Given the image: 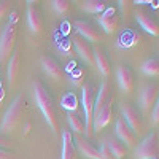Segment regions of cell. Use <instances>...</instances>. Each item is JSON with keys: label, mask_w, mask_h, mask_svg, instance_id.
Here are the masks:
<instances>
[{"label": "cell", "mask_w": 159, "mask_h": 159, "mask_svg": "<svg viewBox=\"0 0 159 159\" xmlns=\"http://www.w3.org/2000/svg\"><path fill=\"white\" fill-rule=\"evenodd\" d=\"M135 159H157L159 157V132L153 130L134 150Z\"/></svg>", "instance_id": "cell-5"}, {"label": "cell", "mask_w": 159, "mask_h": 159, "mask_svg": "<svg viewBox=\"0 0 159 159\" xmlns=\"http://www.w3.org/2000/svg\"><path fill=\"white\" fill-rule=\"evenodd\" d=\"M121 113H123V119L127 123V126L135 132V135L140 134L143 130V119L139 113V110L135 107H132L130 103H123L121 105Z\"/></svg>", "instance_id": "cell-9"}, {"label": "cell", "mask_w": 159, "mask_h": 159, "mask_svg": "<svg viewBox=\"0 0 159 159\" xmlns=\"http://www.w3.org/2000/svg\"><path fill=\"white\" fill-rule=\"evenodd\" d=\"M52 7H54V10L59 15H65V13H69V10H70V2L69 0H54Z\"/></svg>", "instance_id": "cell-27"}, {"label": "cell", "mask_w": 159, "mask_h": 159, "mask_svg": "<svg viewBox=\"0 0 159 159\" xmlns=\"http://www.w3.org/2000/svg\"><path fill=\"white\" fill-rule=\"evenodd\" d=\"M67 119H69V126L75 134H81L84 132V119L81 116H78L76 113H67Z\"/></svg>", "instance_id": "cell-25"}, {"label": "cell", "mask_w": 159, "mask_h": 159, "mask_svg": "<svg viewBox=\"0 0 159 159\" xmlns=\"http://www.w3.org/2000/svg\"><path fill=\"white\" fill-rule=\"evenodd\" d=\"M19 67H21V57H19V51H13V54L8 61V67H7V76H8V84L13 88L18 81L19 76Z\"/></svg>", "instance_id": "cell-19"}, {"label": "cell", "mask_w": 159, "mask_h": 159, "mask_svg": "<svg viewBox=\"0 0 159 159\" xmlns=\"http://www.w3.org/2000/svg\"><path fill=\"white\" fill-rule=\"evenodd\" d=\"M99 151H100V159H116V157L111 154V151H110V148H108L107 143H103Z\"/></svg>", "instance_id": "cell-30"}, {"label": "cell", "mask_w": 159, "mask_h": 159, "mask_svg": "<svg viewBox=\"0 0 159 159\" xmlns=\"http://www.w3.org/2000/svg\"><path fill=\"white\" fill-rule=\"evenodd\" d=\"M94 65L97 67V70L107 78L111 72L110 69V61L107 57V52L103 51V48L100 46H94Z\"/></svg>", "instance_id": "cell-20"}, {"label": "cell", "mask_w": 159, "mask_h": 159, "mask_svg": "<svg viewBox=\"0 0 159 159\" xmlns=\"http://www.w3.org/2000/svg\"><path fill=\"white\" fill-rule=\"evenodd\" d=\"M0 159H15V154H13L10 150L0 148Z\"/></svg>", "instance_id": "cell-33"}, {"label": "cell", "mask_w": 159, "mask_h": 159, "mask_svg": "<svg viewBox=\"0 0 159 159\" xmlns=\"http://www.w3.org/2000/svg\"><path fill=\"white\" fill-rule=\"evenodd\" d=\"M62 108L67 110V113H75L76 108H78V102H76V97L73 92H69L65 94L64 99H62Z\"/></svg>", "instance_id": "cell-26"}, {"label": "cell", "mask_w": 159, "mask_h": 159, "mask_svg": "<svg viewBox=\"0 0 159 159\" xmlns=\"http://www.w3.org/2000/svg\"><path fill=\"white\" fill-rule=\"evenodd\" d=\"M27 116V100L22 94L16 96L15 100L11 102L8 110L5 111L2 123H0V132L2 134H13L21 126H24Z\"/></svg>", "instance_id": "cell-2"}, {"label": "cell", "mask_w": 159, "mask_h": 159, "mask_svg": "<svg viewBox=\"0 0 159 159\" xmlns=\"http://www.w3.org/2000/svg\"><path fill=\"white\" fill-rule=\"evenodd\" d=\"M80 8L91 15H102L108 8V5L103 0H84V2H80Z\"/></svg>", "instance_id": "cell-22"}, {"label": "cell", "mask_w": 159, "mask_h": 159, "mask_svg": "<svg viewBox=\"0 0 159 159\" xmlns=\"http://www.w3.org/2000/svg\"><path fill=\"white\" fill-rule=\"evenodd\" d=\"M78 151L73 143V134L70 130L62 132V151H61V159H76Z\"/></svg>", "instance_id": "cell-18"}, {"label": "cell", "mask_w": 159, "mask_h": 159, "mask_svg": "<svg viewBox=\"0 0 159 159\" xmlns=\"http://www.w3.org/2000/svg\"><path fill=\"white\" fill-rule=\"evenodd\" d=\"M84 76H86V73H84V70L81 69V67H73V73H72V83L73 84H76V86H80L81 84V81L84 80Z\"/></svg>", "instance_id": "cell-28"}, {"label": "cell", "mask_w": 159, "mask_h": 159, "mask_svg": "<svg viewBox=\"0 0 159 159\" xmlns=\"http://www.w3.org/2000/svg\"><path fill=\"white\" fill-rule=\"evenodd\" d=\"M0 148H3V150H10L11 148V140L5 139L2 134H0Z\"/></svg>", "instance_id": "cell-32"}, {"label": "cell", "mask_w": 159, "mask_h": 159, "mask_svg": "<svg viewBox=\"0 0 159 159\" xmlns=\"http://www.w3.org/2000/svg\"><path fill=\"white\" fill-rule=\"evenodd\" d=\"M113 103H115V94L110 96V99L107 100V103L103 105V108L94 116V121H92V130H102L103 127H107L111 121L113 116Z\"/></svg>", "instance_id": "cell-10"}, {"label": "cell", "mask_w": 159, "mask_h": 159, "mask_svg": "<svg viewBox=\"0 0 159 159\" xmlns=\"http://www.w3.org/2000/svg\"><path fill=\"white\" fill-rule=\"evenodd\" d=\"M0 88H3V86H2V81H0Z\"/></svg>", "instance_id": "cell-35"}, {"label": "cell", "mask_w": 159, "mask_h": 159, "mask_svg": "<svg viewBox=\"0 0 159 159\" xmlns=\"http://www.w3.org/2000/svg\"><path fill=\"white\" fill-rule=\"evenodd\" d=\"M72 42L75 45V49L78 52V56L81 57L88 65H94V46H92L88 40L81 38L80 35H75L72 38Z\"/></svg>", "instance_id": "cell-13"}, {"label": "cell", "mask_w": 159, "mask_h": 159, "mask_svg": "<svg viewBox=\"0 0 159 159\" xmlns=\"http://www.w3.org/2000/svg\"><path fill=\"white\" fill-rule=\"evenodd\" d=\"M116 78H118L119 88H121L123 92L130 94L134 91L135 81H134V73H132L130 67H127V65H119L116 69Z\"/></svg>", "instance_id": "cell-15"}, {"label": "cell", "mask_w": 159, "mask_h": 159, "mask_svg": "<svg viewBox=\"0 0 159 159\" xmlns=\"http://www.w3.org/2000/svg\"><path fill=\"white\" fill-rule=\"evenodd\" d=\"M111 96V89H110V83H108V80L105 78L102 80V84L99 88V92L96 94V102H94V116L103 108V105L107 103V100L110 99Z\"/></svg>", "instance_id": "cell-21"}, {"label": "cell", "mask_w": 159, "mask_h": 159, "mask_svg": "<svg viewBox=\"0 0 159 159\" xmlns=\"http://www.w3.org/2000/svg\"><path fill=\"white\" fill-rule=\"evenodd\" d=\"M32 92H34V99L38 105L40 111H42L45 121L48 123L51 132L56 137L59 135V121H57V115H56V105H54V99L49 94V91L46 89V86L40 81V80H34L32 84Z\"/></svg>", "instance_id": "cell-1"}, {"label": "cell", "mask_w": 159, "mask_h": 159, "mask_svg": "<svg viewBox=\"0 0 159 159\" xmlns=\"http://www.w3.org/2000/svg\"><path fill=\"white\" fill-rule=\"evenodd\" d=\"M18 11L11 13V18L3 27L0 34V64H5L10 61L13 51L16 46V37H18Z\"/></svg>", "instance_id": "cell-3"}, {"label": "cell", "mask_w": 159, "mask_h": 159, "mask_svg": "<svg viewBox=\"0 0 159 159\" xmlns=\"http://www.w3.org/2000/svg\"><path fill=\"white\" fill-rule=\"evenodd\" d=\"M96 86L86 83L81 86V105H83V111H84V134L86 139L92 137L94 130H92V121H94V102H96Z\"/></svg>", "instance_id": "cell-4"}, {"label": "cell", "mask_w": 159, "mask_h": 159, "mask_svg": "<svg viewBox=\"0 0 159 159\" xmlns=\"http://www.w3.org/2000/svg\"><path fill=\"white\" fill-rule=\"evenodd\" d=\"M73 143H75L76 151L81 154V156H84L86 159H100V151H99V148H96L92 143H89L84 137L73 135Z\"/></svg>", "instance_id": "cell-16"}, {"label": "cell", "mask_w": 159, "mask_h": 159, "mask_svg": "<svg viewBox=\"0 0 159 159\" xmlns=\"http://www.w3.org/2000/svg\"><path fill=\"white\" fill-rule=\"evenodd\" d=\"M27 22H29V27L34 34L40 35L43 32V25H45V19L40 8L37 7L35 2H27Z\"/></svg>", "instance_id": "cell-12"}, {"label": "cell", "mask_w": 159, "mask_h": 159, "mask_svg": "<svg viewBox=\"0 0 159 159\" xmlns=\"http://www.w3.org/2000/svg\"><path fill=\"white\" fill-rule=\"evenodd\" d=\"M157 159H159V157H157Z\"/></svg>", "instance_id": "cell-36"}, {"label": "cell", "mask_w": 159, "mask_h": 159, "mask_svg": "<svg viewBox=\"0 0 159 159\" xmlns=\"http://www.w3.org/2000/svg\"><path fill=\"white\" fill-rule=\"evenodd\" d=\"M11 2H8V0H2L0 2V19H3L10 15V11H11Z\"/></svg>", "instance_id": "cell-29"}, {"label": "cell", "mask_w": 159, "mask_h": 159, "mask_svg": "<svg viewBox=\"0 0 159 159\" xmlns=\"http://www.w3.org/2000/svg\"><path fill=\"white\" fill-rule=\"evenodd\" d=\"M97 21L100 24V27L105 34H115L118 30V25H119V15L116 13V10L111 7V8H107L102 15L97 16Z\"/></svg>", "instance_id": "cell-11"}, {"label": "cell", "mask_w": 159, "mask_h": 159, "mask_svg": "<svg viewBox=\"0 0 159 159\" xmlns=\"http://www.w3.org/2000/svg\"><path fill=\"white\" fill-rule=\"evenodd\" d=\"M108 145V148L111 151V154L116 157V159H123L126 154H127V147L121 142V140H118V139H111L110 142H107Z\"/></svg>", "instance_id": "cell-23"}, {"label": "cell", "mask_w": 159, "mask_h": 159, "mask_svg": "<svg viewBox=\"0 0 159 159\" xmlns=\"http://www.w3.org/2000/svg\"><path fill=\"white\" fill-rule=\"evenodd\" d=\"M3 100H5V89L0 88V108H2V105H3Z\"/></svg>", "instance_id": "cell-34"}, {"label": "cell", "mask_w": 159, "mask_h": 159, "mask_svg": "<svg viewBox=\"0 0 159 159\" xmlns=\"http://www.w3.org/2000/svg\"><path fill=\"white\" fill-rule=\"evenodd\" d=\"M40 64H42V67L45 70V73L48 76H51L52 80H61L64 76V69L61 67V64L48 54H43L40 57Z\"/></svg>", "instance_id": "cell-17"}, {"label": "cell", "mask_w": 159, "mask_h": 159, "mask_svg": "<svg viewBox=\"0 0 159 159\" xmlns=\"http://www.w3.org/2000/svg\"><path fill=\"white\" fill-rule=\"evenodd\" d=\"M142 72L147 76H159V57H150L142 64Z\"/></svg>", "instance_id": "cell-24"}, {"label": "cell", "mask_w": 159, "mask_h": 159, "mask_svg": "<svg viewBox=\"0 0 159 159\" xmlns=\"http://www.w3.org/2000/svg\"><path fill=\"white\" fill-rule=\"evenodd\" d=\"M135 18L145 32H148L150 35H154V37H159V21L147 5L135 7Z\"/></svg>", "instance_id": "cell-6"}, {"label": "cell", "mask_w": 159, "mask_h": 159, "mask_svg": "<svg viewBox=\"0 0 159 159\" xmlns=\"http://www.w3.org/2000/svg\"><path fill=\"white\" fill-rule=\"evenodd\" d=\"M157 97H159V83L151 81V83L143 86V89L140 92V107H142L143 113L150 115Z\"/></svg>", "instance_id": "cell-7"}, {"label": "cell", "mask_w": 159, "mask_h": 159, "mask_svg": "<svg viewBox=\"0 0 159 159\" xmlns=\"http://www.w3.org/2000/svg\"><path fill=\"white\" fill-rule=\"evenodd\" d=\"M115 130H116L118 140H121L127 148H132V147L135 145V142H137V135H135V132L127 126V123L124 121L123 118H118V119H116Z\"/></svg>", "instance_id": "cell-14"}, {"label": "cell", "mask_w": 159, "mask_h": 159, "mask_svg": "<svg viewBox=\"0 0 159 159\" xmlns=\"http://www.w3.org/2000/svg\"><path fill=\"white\" fill-rule=\"evenodd\" d=\"M75 25V29L78 32V35L88 40V42H100V40L103 38V32L97 27L96 24H92L89 21H83V19H80V21H75L73 22Z\"/></svg>", "instance_id": "cell-8"}, {"label": "cell", "mask_w": 159, "mask_h": 159, "mask_svg": "<svg viewBox=\"0 0 159 159\" xmlns=\"http://www.w3.org/2000/svg\"><path fill=\"white\" fill-rule=\"evenodd\" d=\"M151 121H153V124H159V97L151 110Z\"/></svg>", "instance_id": "cell-31"}]
</instances>
